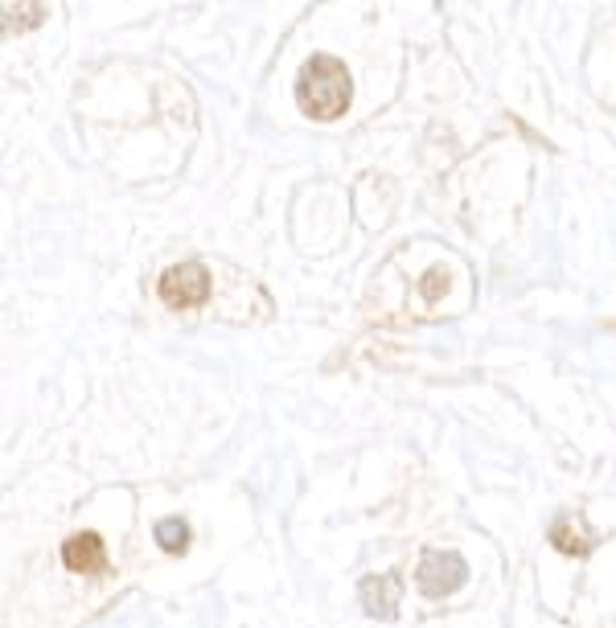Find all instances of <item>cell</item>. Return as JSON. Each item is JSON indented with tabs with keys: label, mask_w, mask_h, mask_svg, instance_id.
Wrapping results in <instances>:
<instances>
[{
	"label": "cell",
	"mask_w": 616,
	"mask_h": 628,
	"mask_svg": "<svg viewBox=\"0 0 616 628\" xmlns=\"http://www.w3.org/2000/svg\"><path fill=\"white\" fill-rule=\"evenodd\" d=\"M156 292H161L168 309H198L210 296V272H205L202 263H177V267H168L165 276H161Z\"/></svg>",
	"instance_id": "7a4b0ae2"
},
{
	"label": "cell",
	"mask_w": 616,
	"mask_h": 628,
	"mask_svg": "<svg viewBox=\"0 0 616 628\" xmlns=\"http://www.w3.org/2000/svg\"><path fill=\"white\" fill-rule=\"evenodd\" d=\"M357 591H362V608L378 620H391L399 608V579L394 575H366Z\"/></svg>",
	"instance_id": "5b68a950"
},
{
	"label": "cell",
	"mask_w": 616,
	"mask_h": 628,
	"mask_svg": "<svg viewBox=\"0 0 616 628\" xmlns=\"http://www.w3.org/2000/svg\"><path fill=\"white\" fill-rule=\"evenodd\" d=\"M62 563L78 575H99L108 572V551H103V538L99 535H75L62 547Z\"/></svg>",
	"instance_id": "277c9868"
},
{
	"label": "cell",
	"mask_w": 616,
	"mask_h": 628,
	"mask_svg": "<svg viewBox=\"0 0 616 628\" xmlns=\"http://www.w3.org/2000/svg\"><path fill=\"white\" fill-rule=\"evenodd\" d=\"M156 542H161V551L181 554L189 547V526L181 517H165V522H156Z\"/></svg>",
	"instance_id": "52a82bcc"
},
{
	"label": "cell",
	"mask_w": 616,
	"mask_h": 628,
	"mask_svg": "<svg viewBox=\"0 0 616 628\" xmlns=\"http://www.w3.org/2000/svg\"><path fill=\"white\" fill-rule=\"evenodd\" d=\"M551 542H555L563 554H588V551H592V538L579 535L576 517H560V522L551 526Z\"/></svg>",
	"instance_id": "8992f818"
},
{
	"label": "cell",
	"mask_w": 616,
	"mask_h": 628,
	"mask_svg": "<svg viewBox=\"0 0 616 628\" xmlns=\"http://www.w3.org/2000/svg\"><path fill=\"white\" fill-rule=\"evenodd\" d=\"M465 579H468V567L456 551H428L419 558V567H415V583H419L424 595H449V591H456Z\"/></svg>",
	"instance_id": "3957f363"
},
{
	"label": "cell",
	"mask_w": 616,
	"mask_h": 628,
	"mask_svg": "<svg viewBox=\"0 0 616 628\" xmlns=\"http://www.w3.org/2000/svg\"><path fill=\"white\" fill-rule=\"evenodd\" d=\"M41 17H46V4H4L9 29H34Z\"/></svg>",
	"instance_id": "ba28073f"
},
{
	"label": "cell",
	"mask_w": 616,
	"mask_h": 628,
	"mask_svg": "<svg viewBox=\"0 0 616 628\" xmlns=\"http://www.w3.org/2000/svg\"><path fill=\"white\" fill-rule=\"evenodd\" d=\"M350 95H354V83H350V71L337 62V58H309L297 74V103L309 120H341L345 108H350Z\"/></svg>",
	"instance_id": "6da1fadb"
}]
</instances>
